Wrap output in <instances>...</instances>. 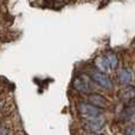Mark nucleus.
Returning a JSON list of instances; mask_svg holds the SVG:
<instances>
[{"label": "nucleus", "instance_id": "nucleus-1", "mask_svg": "<svg viewBox=\"0 0 135 135\" xmlns=\"http://www.w3.org/2000/svg\"><path fill=\"white\" fill-rule=\"evenodd\" d=\"M78 112L81 116H83L85 120L91 121L100 116V109L90 103H79L78 104Z\"/></svg>", "mask_w": 135, "mask_h": 135}, {"label": "nucleus", "instance_id": "nucleus-2", "mask_svg": "<svg viewBox=\"0 0 135 135\" xmlns=\"http://www.w3.org/2000/svg\"><path fill=\"white\" fill-rule=\"evenodd\" d=\"M74 88L79 93L89 94L91 91V78L86 75H79L74 79Z\"/></svg>", "mask_w": 135, "mask_h": 135}, {"label": "nucleus", "instance_id": "nucleus-3", "mask_svg": "<svg viewBox=\"0 0 135 135\" xmlns=\"http://www.w3.org/2000/svg\"><path fill=\"white\" fill-rule=\"evenodd\" d=\"M91 78L98 84V85L103 86L105 89H112L113 88V82L104 72L102 71H95L91 75Z\"/></svg>", "mask_w": 135, "mask_h": 135}, {"label": "nucleus", "instance_id": "nucleus-4", "mask_svg": "<svg viewBox=\"0 0 135 135\" xmlns=\"http://www.w3.org/2000/svg\"><path fill=\"white\" fill-rule=\"evenodd\" d=\"M120 97L124 103H128V104L135 103V88L129 85L123 88L120 93Z\"/></svg>", "mask_w": 135, "mask_h": 135}, {"label": "nucleus", "instance_id": "nucleus-5", "mask_svg": "<svg viewBox=\"0 0 135 135\" xmlns=\"http://www.w3.org/2000/svg\"><path fill=\"white\" fill-rule=\"evenodd\" d=\"M89 101H90V104L95 105V107H101V108H105L108 105V101L105 100L103 96L97 95V94H93V95L89 96Z\"/></svg>", "mask_w": 135, "mask_h": 135}, {"label": "nucleus", "instance_id": "nucleus-6", "mask_svg": "<svg viewBox=\"0 0 135 135\" xmlns=\"http://www.w3.org/2000/svg\"><path fill=\"white\" fill-rule=\"evenodd\" d=\"M119 81L122 84H129L133 81V74L128 69H122L119 72Z\"/></svg>", "mask_w": 135, "mask_h": 135}, {"label": "nucleus", "instance_id": "nucleus-7", "mask_svg": "<svg viewBox=\"0 0 135 135\" xmlns=\"http://www.w3.org/2000/svg\"><path fill=\"white\" fill-rule=\"evenodd\" d=\"M105 61H107L108 65H109V69H115V68L117 66V57L115 56L114 54H107L104 56Z\"/></svg>", "mask_w": 135, "mask_h": 135}, {"label": "nucleus", "instance_id": "nucleus-8", "mask_svg": "<svg viewBox=\"0 0 135 135\" xmlns=\"http://www.w3.org/2000/svg\"><path fill=\"white\" fill-rule=\"evenodd\" d=\"M128 117H129V120H131V121L135 124V107H133V108H131V109H129Z\"/></svg>", "mask_w": 135, "mask_h": 135}, {"label": "nucleus", "instance_id": "nucleus-9", "mask_svg": "<svg viewBox=\"0 0 135 135\" xmlns=\"http://www.w3.org/2000/svg\"><path fill=\"white\" fill-rule=\"evenodd\" d=\"M126 135H135V126L134 127H129L126 132Z\"/></svg>", "mask_w": 135, "mask_h": 135}, {"label": "nucleus", "instance_id": "nucleus-10", "mask_svg": "<svg viewBox=\"0 0 135 135\" xmlns=\"http://www.w3.org/2000/svg\"><path fill=\"white\" fill-rule=\"evenodd\" d=\"M0 135H8V132H7V129L4 128V127H1V128H0Z\"/></svg>", "mask_w": 135, "mask_h": 135}, {"label": "nucleus", "instance_id": "nucleus-11", "mask_svg": "<svg viewBox=\"0 0 135 135\" xmlns=\"http://www.w3.org/2000/svg\"><path fill=\"white\" fill-rule=\"evenodd\" d=\"M94 135H95V134H94Z\"/></svg>", "mask_w": 135, "mask_h": 135}]
</instances>
